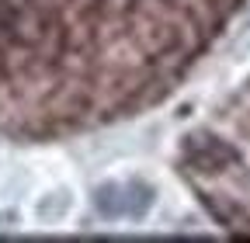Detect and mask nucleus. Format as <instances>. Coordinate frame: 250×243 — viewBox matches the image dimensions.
Wrapping results in <instances>:
<instances>
[{
    "label": "nucleus",
    "mask_w": 250,
    "mask_h": 243,
    "mask_svg": "<svg viewBox=\"0 0 250 243\" xmlns=\"http://www.w3.org/2000/svg\"><path fill=\"white\" fill-rule=\"evenodd\" d=\"M233 0H0V98L31 132L108 129L164 104Z\"/></svg>",
    "instance_id": "obj_1"
}]
</instances>
